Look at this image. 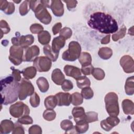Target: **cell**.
Returning a JSON list of instances; mask_svg holds the SVG:
<instances>
[{"instance_id": "cell-23", "label": "cell", "mask_w": 134, "mask_h": 134, "mask_svg": "<svg viewBox=\"0 0 134 134\" xmlns=\"http://www.w3.org/2000/svg\"><path fill=\"white\" fill-rule=\"evenodd\" d=\"M43 53L46 55V56L48 58H49L52 61L55 62L57 61L59 56V54L54 53L52 51L51 47L50 45L49 44L45 45L43 47Z\"/></svg>"}, {"instance_id": "cell-34", "label": "cell", "mask_w": 134, "mask_h": 134, "mask_svg": "<svg viewBox=\"0 0 134 134\" xmlns=\"http://www.w3.org/2000/svg\"><path fill=\"white\" fill-rule=\"evenodd\" d=\"M92 74L95 79L99 81L102 80L105 76L104 71L102 69L98 68H94L92 71Z\"/></svg>"}, {"instance_id": "cell-26", "label": "cell", "mask_w": 134, "mask_h": 134, "mask_svg": "<svg viewBox=\"0 0 134 134\" xmlns=\"http://www.w3.org/2000/svg\"><path fill=\"white\" fill-rule=\"evenodd\" d=\"M21 72L24 78L29 80L35 77L37 73V70L34 66H29L23 69Z\"/></svg>"}, {"instance_id": "cell-55", "label": "cell", "mask_w": 134, "mask_h": 134, "mask_svg": "<svg viewBox=\"0 0 134 134\" xmlns=\"http://www.w3.org/2000/svg\"><path fill=\"white\" fill-rule=\"evenodd\" d=\"M14 2H15V3H20V2H21V1H14Z\"/></svg>"}, {"instance_id": "cell-6", "label": "cell", "mask_w": 134, "mask_h": 134, "mask_svg": "<svg viewBox=\"0 0 134 134\" xmlns=\"http://www.w3.org/2000/svg\"><path fill=\"white\" fill-rule=\"evenodd\" d=\"M9 113L12 116L19 118L23 116L28 115L30 113L28 106L22 102H17L9 107Z\"/></svg>"}, {"instance_id": "cell-54", "label": "cell", "mask_w": 134, "mask_h": 134, "mask_svg": "<svg viewBox=\"0 0 134 134\" xmlns=\"http://www.w3.org/2000/svg\"><path fill=\"white\" fill-rule=\"evenodd\" d=\"M110 35L109 34V35H107L106 36H105V37L103 38L100 41L101 43L103 44H105L108 43L110 41Z\"/></svg>"}, {"instance_id": "cell-10", "label": "cell", "mask_w": 134, "mask_h": 134, "mask_svg": "<svg viewBox=\"0 0 134 134\" xmlns=\"http://www.w3.org/2000/svg\"><path fill=\"white\" fill-rule=\"evenodd\" d=\"M51 60L47 57H37L33 61V65L39 72H48L51 67Z\"/></svg>"}, {"instance_id": "cell-39", "label": "cell", "mask_w": 134, "mask_h": 134, "mask_svg": "<svg viewBox=\"0 0 134 134\" xmlns=\"http://www.w3.org/2000/svg\"><path fill=\"white\" fill-rule=\"evenodd\" d=\"M86 114V120L88 122H92L98 120V114L95 111H88Z\"/></svg>"}, {"instance_id": "cell-7", "label": "cell", "mask_w": 134, "mask_h": 134, "mask_svg": "<svg viewBox=\"0 0 134 134\" xmlns=\"http://www.w3.org/2000/svg\"><path fill=\"white\" fill-rule=\"evenodd\" d=\"M34 91L35 88L31 82L25 78L22 79L19 85V99L21 100L25 99L28 96L32 95Z\"/></svg>"}, {"instance_id": "cell-35", "label": "cell", "mask_w": 134, "mask_h": 134, "mask_svg": "<svg viewBox=\"0 0 134 134\" xmlns=\"http://www.w3.org/2000/svg\"><path fill=\"white\" fill-rule=\"evenodd\" d=\"M56 113L51 109H47L43 113V118L48 121H52L55 118Z\"/></svg>"}, {"instance_id": "cell-27", "label": "cell", "mask_w": 134, "mask_h": 134, "mask_svg": "<svg viewBox=\"0 0 134 134\" xmlns=\"http://www.w3.org/2000/svg\"><path fill=\"white\" fill-rule=\"evenodd\" d=\"M36 83L39 90L42 93L46 92L49 88V83L47 80L44 77H39L36 81Z\"/></svg>"}, {"instance_id": "cell-47", "label": "cell", "mask_w": 134, "mask_h": 134, "mask_svg": "<svg viewBox=\"0 0 134 134\" xmlns=\"http://www.w3.org/2000/svg\"><path fill=\"white\" fill-rule=\"evenodd\" d=\"M10 69L12 70V75L13 76V77L14 79V80L15 81H16V82H18L20 81H21V79L20 74L21 73V72L18 69H15L13 66H12L10 68Z\"/></svg>"}, {"instance_id": "cell-2", "label": "cell", "mask_w": 134, "mask_h": 134, "mask_svg": "<svg viewBox=\"0 0 134 134\" xmlns=\"http://www.w3.org/2000/svg\"><path fill=\"white\" fill-rule=\"evenodd\" d=\"M19 82L14 80L12 75L1 80V105H7L17 100L19 90Z\"/></svg>"}, {"instance_id": "cell-33", "label": "cell", "mask_w": 134, "mask_h": 134, "mask_svg": "<svg viewBox=\"0 0 134 134\" xmlns=\"http://www.w3.org/2000/svg\"><path fill=\"white\" fill-rule=\"evenodd\" d=\"M30 8V4H29V1H24L19 6V10L20 15L25 16L26 15L29 11Z\"/></svg>"}, {"instance_id": "cell-25", "label": "cell", "mask_w": 134, "mask_h": 134, "mask_svg": "<svg viewBox=\"0 0 134 134\" xmlns=\"http://www.w3.org/2000/svg\"><path fill=\"white\" fill-rule=\"evenodd\" d=\"M78 59L82 66L91 64L92 57L91 54L87 52H83L81 53V54Z\"/></svg>"}, {"instance_id": "cell-19", "label": "cell", "mask_w": 134, "mask_h": 134, "mask_svg": "<svg viewBox=\"0 0 134 134\" xmlns=\"http://www.w3.org/2000/svg\"><path fill=\"white\" fill-rule=\"evenodd\" d=\"M15 124L8 119L3 120L0 125V132L1 133H9L13 130Z\"/></svg>"}, {"instance_id": "cell-31", "label": "cell", "mask_w": 134, "mask_h": 134, "mask_svg": "<svg viewBox=\"0 0 134 134\" xmlns=\"http://www.w3.org/2000/svg\"><path fill=\"white\" fill-rule=\"evenodd\" d=\"M76 85L79 88L89 87L91 85L90 80L86 76H80L76 80Z\"/></svg>"}, {"instance_id": "cell-13", "label": "cell", "mask_w": 134, "mask_h": 134, "mask_svg": "<svg viewBox=\"0 0 134 134\" xmlns=\"http://www.w3.org/2000/svg\"><path fill=\"white\" fill-rule=\"evenodd\" d=\"M120 122V119L117 116H109L106 119L102 120L100 125L102 129L106 131H109L115 126H117Z\"/></svg>"}, {"instance_id": "cell-50", "label": "cell", "mask_w": 134, "mask_h": 134, "mask_svg": "<svg viewBox=\"0 0 134 134\" xmlns=\"http://www.w3.org/2000/svg\"><path fill=\"white\" fill-rule=\"evenodd\" d=\"M66 4L67 8L69 10H71L76 7L77 4V1H63Z\"/></svg>"}, {"instance_id": "cell-5", "label": "cell", "mask_w": 134, "mask_h": 134, "mask_svg": "<svg viewBox=\"0 0 134 134\" xmlns=\"http://www.w3.org/2000/svg\"><path fill=\"white\" fill-rule=\"evenodd\" d=\"M81 52V47L80 43L75 41H72L69 44L68 49L65 50L62 55L63 60L68 61H74L77 59Z\"/></svg>"}, {"instance_id": "cell-22", "label": "cell", "mask_w": 134, "mask_h": 134, "mask_svg": "<svg viewBox=\"0 0 134 134\" xmlns=\"http://www.w3.org/2000/svg\"><path fill=\"white\" fill-rule=\"evenodd\" d=\"M134 77L131 76L127 79L125 85V90L128 95H132L134 93Z\"/></svg>"}, {"instance_id": "cell-41", "label": "cell", "mask_w": 134, "mask_h": 134, "mask_svg": "<svg viewBox=\"0 0 134 134\" xmlns=\"http://www.w3.org/2000/svg\"><path fill=\"white\" fill-rule=\"evenodd\" d=\"M72 35V30L67 27H65L61 29L60 31V36L64 38L65 40L69 39Z\"/></svg>"}, {"instance_id": "cell-4", "label": "cell", "mask_w": 134, "mask_h": 134, "mask_svg": "<svg viewBox=\"0 0 134 134\" xmlns=\"http://www.w3.org/2000/svg\"><path fill=\"white\" fill-rule=\"evenodd\" d=\"M118 97L114 92L107 93L104 98L106 111L109 116H118L119 113Z\"/></svg>"}, {"instance_id": "cell-29", "label": "cell", "mask_w": 134, "mask_h": 134, "mask_svg": "<svg viewBox=\"0 0 134 134\" xmlns=\"http://www.w3.org/2000/svg\"><path fill=\"white\" fill-rule=\"evenodd\" d=\"M98 54L101 59L103 60H108L112 56L113 51L110 48L102 47L99 48Z\"/></svg>"}, {"instance_id": "cell-43", "label": "cell", "mask_w": 134, "mask_h": 134, "mask_svg": "<svg viewBox=\"0 0 134 134\" xmlns=\"http://www.w3.org/2000/svg\"><path fill=\"white\" fill-rule=\"evenodd\" d=\"M30 31L34 34H39L43 30V27L39 24H33L30 27Z\"/></svg>"}, {"instance_id": "cell-37", "label": "cell", "mask_w": 134, "mask_h": 134, "mask_svg": "<svg viewBox=\"0 0 134 134\" xmlns=\"http://www.w3.org/2000/svg\"><path fill=\"white\" fill-rule=\"evenodd\" d=\"M81 94L86 99H90L93 97L94 93L92 89L89 87H85L82 88Z\"/></svg>"}, {"instance_id": "cell-36", "label": "cell", "mask_w": 134, "mask_h": 134, "mask_svg": "<svg viewBox=\"0 0 134 134\" xmlns=\"http://www.w3.org/2000/svg\"><path fill=\"white\" fill-rule=\"evenodd\" d=\"M126 33V27L125 26H123L120 28L119 31L117 33L114 34L112 35V39L114 41H116L119 39L125 37Z\"/></svg>"}, {"instance_id": "cell-38", "label": "cell", "mask_w": 134, "mask_h": 134, "mask_svg": "<svg viewBox=\"0 0 134 134\" xmlns=\"http://www.w3.org/2000/svg\"><path fill=\"white\" fill-rule=\"evenodd\" d=\"M30 104L31 106L33 107H37L40 104V97L36 92L31 95L29 99Z\"/></svg>"}, {"instance_id": "cell-17", "label": "cell", "mask_w": 134, "mask_h": 134, "mask_svg": "<svg viewBox=\"0 0 134 134\" xmlns=\"http://www.w3.org/2000/svg\"><path fill=\"white\" fill-rule=\"evenodd\" d=\"M65 43V39L62 37L59 36L54 38L52 42L51 48L52 51L55 53L59 54L60 49L64 47Z\"/></svg>"}, {"instance_id": "cell-46", "label": "cell", "mask_w": 134, "mask_h": 134, "mask_svg": "<svg viewBox=\"0 0 134 134\" xmlns=\"http://www.w3.org/2000/svg\"><path fill=\"white\" fill-rule=\"evenodd\" d=\"M19 122H17L15 123L14 128L12 131L13 134H24V127L20 125Z\"/></svg>"}, {"instance_id": "cell-42", "label": "cell", "mask_w": 134, "mask_h": 134, "mask_svg": "<svg viewBox=\"0 0 134 134\" xmlns=\"http://www.w3.org/2000/svg\"><path fill=\"white\" fill-rule=\"evenodd\" d=\"M60 126L63 130L66 131L72 129L73 127V125L71 120L68 119H64L61 121Z\"/></svg>"}, {"instance_id": "cell-8", "label": "cell", "mask_w": 134, "mask_h": 134, "mask_svg": "<svg viewBox=\"0 0 134 134\" xmlns=\"http://www.w3.org/2000/svg\"><path fill=\"white\" fill-rule=\"evenodd\" d=\"M24 48L19 46H12L9 49V60L15 65H19L23 61Z\"/></svg>"}, {"instance_id": "cell-45", "label": "cell", "mask_w": 134, "mask_h": 134, "mask_svg": "<svg viewBox=\"0 0 134 134\" xmlns=\"http://www.w3.org/2000/svg\"><path fill=\"white\" fill-rule=\"evenodd\" d=\"M61 88L64 91L68 92L71 90L73 88V85L70 80L65 79L61 84Z\"/></svg>"}, {"instance_id": "cell-18", "label": "cell", "mask_w": 134, "mask_h": 134, "mask_svg": "<svg viewBox=\"0 0 134 134\" xmlns=\"http://www.w3.org/2000/svg\"><path fill=\"white\" fill-rule=\"evenodd\" d=\"M72 114L75 122L80 120H86V114L84 108L82 107H74L72 111Z\"/></svg>"}, {"instance_id": "cell-16", "label": "cell", "mask_w": 134, "mask_h": 134, "mask_svg": "<svg viewBox=\"0 0 134 134\" xmlns=\"http://www.w3.org/2000/svg\"><path fill=\"white\" fill-rule=\"evenodd\" d=\"M64 72L67 76L72 77L75 80H76L80 76H81V69H80L77 67L73 65H65V66L64 67Z\"/></svg>"}, {"instance_id": "cell-11", "label": "cell", "mask_w": 134, "mask_h": 134, "mask_svg": "<svg viewBox=\"0 0 134 134\" xmlns=\"http://www.w3.org/2000/svg\"><path fill=\"white\" fill-rule=\"evenodd\" d=\"M120 64L125 72L131 73L134 71V62L132 58L128 55L122 56L120 60Z\"/></svg>"}, {"instance_id": "cell-48", "label": "cell", "mask_w": 134, "mask_h": 134, "mask_svg": "<svg viewBox=\"0 0 134 134\" xmlns=\"http://www.w3.org/2000/svg\"><path fill=\"white\" fill-rule=\"evenodd\" d=\"M28 132L29 134H41L42 133V129L39 125H34L29 128Z\"/></svg>"}, {"instance_id": "cell-52", "label": "cell", "mask_w": 134, "mask_h": 134, "mask_svg": "<svg viewBox=\"0 0 134 134\" xmlns=\"http://www.w3.org/2000/svg\"><path fill=\"white\" fill-rule=\"evenodd\" d=\"M62 28V24L61 23H56L52 28V30L53 32V34L54 35H57L58 33H59L60 30H61Z\"/></svg>"}, {"instance_id": "cell-15", "label": "cell", "mask_w": 134, "mask_h": 134, "mask_svg": "<svg viewBox=\"0 0 134 134\" xmlns=\"http://www.w3.org/2000/svg\"><path fill=\"white\" fill-rule=\"evenodd\" d=\"M50 8L55 16L61 17L64 14V6L60 0L51 1Z\"/></svg>"}, {"instance_id": "cell-40", "label": "cell", "mask_w": 134, "mask_h": 134, "mask_svg": "<svg viewBox=\"0 0 134 134\" xmlns=\"http://www.w3.org/2000/svg\"><path fill=\"white\" fill-rule=\"evenodd\" d=\"M0 27L1 31V38L3 37V34H7L10 31V27L7 23L5 20H1L0 21Z\"/></svg>"}, {"instance_id": "cell-49", "label": "cell", "mask_w": 134, "mask_h": 134, "mask_svg": "<svg viewBox=\"0 0 134 134\" xmlns=\"http://www.w3.org/2000/svg\"><path fill=\"white\" fill-rule=\"evenodd\" d=\"M93 69H94L93 66L92 64H90L86 66H82L81 71V72L84 75H88L92 74Z\"/></svg>"}, {"instance_id": "cell-20", "label": "cell", "mask_w": 134, "mask_h": 134, "mask_svg": "<svg viewBox=\"0 0 134 134\" xmlns=\"http://www.w3.org/2000/svg\"><path fill=\"white\" fill-rule=\"evenodd\" d=\"M51 79L55 84L61 85L63 81L65 80V76L60 69H55L52 72Z\"/></svg>"}, {"instance_id": "cell-12", "label": "cell", "mask_w": 134, "mask_h": 134, "mask_svg": "<svg viewBox=\"0 0 134 134\" xmlns=\"http://www.w3.org/2000/svg\"><path fill=\"white\" fill-rule=\"evenodd\" d=\"M40 49L37 46L34 45L30 47H28L25 50V52L23 56V61H34V60L38 57Z\"/></svg>"}, {"instance_id": "cell-44", "label": "cell", "mask_w": 134, "mask_h": 134, "mask_svg": "<svg viewBox=\"0 0 134 134\" xmlns=\"http://www.w3.org/2000/svg\"><path fill=\"white\" fill-rule=\"evenodd\" d=\"M17 121L21 124L29 125V124H32L33 120H32V118L28 115L23 116L19 118Z\"/></svg>"}, {"instance_id": "cell-1", "label": "cell", "mask_w": 134, "mask_h": 134, "mask_svg": "<svg viewBox=\"0 0 134 134\" xmlns=\"http://www.w3.org/2000/svg\"><path fill=\"white\" fill-rule=\"evenodd\" d=\"M87 24L91 28L108 35L116 32L118 29L116 20L109 14L100 12L91 14Z\"/></svg>"}, {"instance_id": "cell-14", "label": "cell", "mask_w": 134, "mask_h": 134, "mask_svg": "<svg viewBox=\"0 0 134 134\" xmlns=\"http://www.w3.org/2000/svg\"><path fill=\"white\" fill-rule=\"evenodd\" d=\"M57 100V105L68 106L71 103V95L69 93L59 92L55 95Z\"/></svg>"}, {"instance_id": "cell-28", "label": "cell", "mask_w": 134, "mask_h": 134, "mask_svg": "<svg viewBox=\"0 0 134 134\" xmlns=\"http://www.w3.org/2000/svg\"><path fill=\"white\" fill-rule=\"evenodd\" d=\"M89 127L88 122L85 120H80L76 122L75 128L77 133H83L87 131Z\"/></svg>"}, {"instance_id": "cell-53", "label": "cell", "mask_w": 134, "mask_h": 134, "mask_svg": "<svg viewBox=\"0 0 134 134\" xmlns=\"http://www.w3.org/2000/svg\"><path fill=\"white\" fill-rule=\"evenodd\" d=\"M9 2L7 1H0V9L2 11H4L7 7Z\"/></svg>"}, {"instance_id": "cell-32", "label": "cell", "mask_w": 134, "mask_h": 134, "mask_svg": "<svg viewBox=\"0 0 134 134\" xmlns=\"http://www.w3.org/2000/svg\"><path fill=\"white\" fill-rule=\"evenodd\" d=\"M83 97L79 92H75L71 95V103L74 106H79L83 103Z\"/></svg>"}, {"instance_id": "cell-3", "label": "cell", "mask_w": 134, "mask_h": 134, "mask_svg": "<svg viewBox=\"0 0 134 134\" xmlns=\"http://www.w3.org/2000/svg\"><path fill=\"white\" fill-rule=\"evenodd\" d=\"M30 8L35 13L36 17L43 24H49L52 20V17L47 8H50V1H29Z\"/></svg>"}, {"instance_id": "cell-30", "label": "cell", "mask_w": 134, "mask_h": 134, "mask_svg": "<svg viewBox=\"0 0 134 134\" xmlns=\"http://www.w3.org/2000/svg\"><path fill=\"white\" fill-rule=\"evenodd\" d=\"M44 106L47 109H53L57 105V100L55 96L50 95L44 99Z\"/></svg>"}, {"instance_id": "cell-9", "label": "cell", "mask_w": 134, "mask_h": 134, "mask_svg": "<svg viewBox=\"0 0 134 134\" xmlns=\"http://www.w3.org/2000/svg\"><path fill=\"white\" fill-rule=\"evenodd\" d=\"M16 37L12 38V43L14 46H19L24 49H27L34 42V37L32 35L20 36L19 32L16 33Z\"/></svg>"}, {"instance_id": "cell-21", "label": "cell", "mask_w": 134, "mask_h": 134, "mask_svg": "<svg viewBox=\"0 0 134 134\" xmlns=\"http://www.w3.org/2000/svg\"><path fill=\"white\" fill-rule=\"evenodd\" d=\"M122 108L124 113L126 115H133L134 113V104L132 100L125 99L122 102Z\"/></svg>"}, {"instance_id": "cell-24", "label": "cell", "mask_w": 134, "mask_h": 134, "mask_svg": "<svg viewBox=\"0 0 134 134\" xmlns=\"http://www.w3.org/2000/svg\"><path fill=\"white\" fill-rule=\"evenodd\" d=\"M38 39L41 44L47 45L50 41L51 35L48 31L43 30L38 35Z\"/></svg>"}, {"instance_id": "cell-51", "label": "cell", "mask_w": 134, "mask_h": 134, "mask_svg": "<svg viewBox=\"0 0 134 134\" xmlns=\"http://www.w3.org/2000/svg\"><path fill=\"white\" fill-rule=\"evenodd\" d=\"M15 5L12 2H9L7 8L4 11V13L7 15H11L15 11Z\"/></svg>"}]
</instances>
